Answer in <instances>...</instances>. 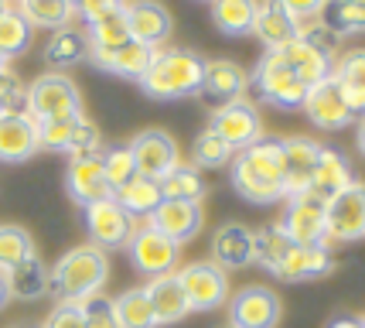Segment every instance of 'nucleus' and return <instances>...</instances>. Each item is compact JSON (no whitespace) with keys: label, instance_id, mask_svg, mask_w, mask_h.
<instances>
[{"label":"nucleus","instance_id":"nucleus-1","mask_svg":"<svg viewBox=\"0 0 365 328\" xmlns=\"http://www.w3.org/2000/svg\"><path fill=\"white\" fill-rule=\"evenodd\" d=\"M232 188L246 202L273 205L284 195V144L263 137L232 157Z\"/></svg>","mask_w":365,"mask_h":328},{"label":"nucleus","instance_id":"nucleus-2","mask_svg":"<svg viewBox=\"0 0 365 328\" xmlns=\"http://www.w3.org/2000/svg\"><path fill=\"white\" fill-rule=\"evenodd\" d=\"M202 76H205V59L198 51H188V48H158L137 86L150 99L175 103V99L198 96Z\"/></svg>","mask_w":365,"mask_h":328},{"label":"nucleus","instance_id":"nucleus-3","mask_svg":"<svg viewBox=\"0 0 365 328\" xmlns=\"http://www.w3.org/2000/svg\"><path fill=\"white\" fill-rule=\"evenodd\" d=\"M110 277V257L106 250H99L93 243L68 250L51 270V291L58 294V301H72L82 304L86 297L103 294Z\"/></svg>","mask_w":365,"mask_h":328},{"label":"nucleus","instance_id":"nucleus-4","mask_svg":"<svg viewBox=\"0 0 365 328\" xmlns=\"http://www.w3.org/2000/svg\"><path fill=\"white\" fill-rule=\"evenodd\" d=\"M250 89H253L263 103L280 109H297L307 96V86L294 76V69L284 62V55L273 48V51H263V59L256 62L253 76H250Z\"/></svg>","mask_w":365,"mask_h":328},{"label":"nucleus","instance_id":"nucleus-5","mask_svg":"<svg viewBox=\"0 0 365 328\" xmlns=\"http://www.w3.org/2000/svg\"><path fill=\"white\" fill-rule=\"evenodd\" d=\"M28 113L38 124L82 116V93L65 72H48L28 86Z\"/></svg>","mask_w":365,"mask_h":328},{"label":"nucleus","instance_id":"nucleus-6","mask_svg":"<svg viewBox=\"0 0 365 328\" xmlns=\"http://www.w3.org/2000/svg\"><path fill=\"white\" fill-rule=\"evenodd\" d=\"M208 130H212L232 154H239V151L253 147L256 141H263V116H259V109H256L250 99H236V103H229V106L212 109Z\"/></svg>","mask_w":365,"mask_h":328},{"label":"nucleus","instance_id":"nucleus-7","mask_svg":"<svg viewBox=\"0 0 365 328\" xmlns=\"http://www.w3.org/2000/svg\"><path fill=\"white\" fill-rule=\"evenodd\" d=\"M365 236V185L351 182L345 192L328 199L324 216V247L331 243H355Z\"/></svg>","mask_w":365,"mask_h":328},{"label":"nucleus","instance_id":"nucleus-8","mask_svg":"<svg viewBox=\"0 0 365 328\" xmlns=\"http://www.w3.org/2000/svg\"><path fill=\"white\" fill-rule=\"evenodd\" d=\"M82 219H86L89 243L99 247V250L127 247L130 236H133V229H137V219L130 216L116 199H99V202L86 205V209H82Z\"/></svg>","mask_w":365,"mask_h":328},{"label":"nucleus","instance_id":"nucleus-9","mask_svg":"<svg viewBox=\"0 0 365 328\" xmlns=\"http://www.w3.org/2000/svg\"><path fill=\"white\" fill-rule=\"evenodd\" d=\"M130 260L140 270L143 277H160V274H175L178 260H181V243L168 239L164 233H158L150 222H143L130 236Z\"/></svg>","mask_w":365,"mask_h":328},{"label":"nucleus","instance_id":"nucleus-10","mask_svg":"<svg viewBox=\"0 0 365 328\" xmlns=\"http://www.w3.org/2000/svg\"><path fill=\"white\" fill-rule=\"evenodd\" d=\"M181 287H185V297H188L191 312H215L229 301V277L219 264L212 260H202V264H188L175 270Z\"/></svg>","mask_w":365,"mask_h":328},{"label":"nucleus","instance_id":"nucleus-11","mask_svg":"<svg viewBox=\"0 0 365 328\" xmlns=\"http://www.w3.org/2000/svg\"><path fill=\"white\" fill-rule=\"evenodd\" d=\"M280 314H284L280 297L263 284L239 287L236 294L229 297V325L236 328H277Z\"/></svg>","mask_w":365,"mask_h":328},{"label":"nucleus","instance_id":"nucleus-12","mask_svg":"<svg viewBox=\"0 0 365 328\" xmlns=\"http://www.w3.org/2000/svg\"><path fill=\"white\" fill-rule=\"evenodd\" d=\"M324 216H328V202L311 192H301L287 205L280 229L297 247H318V243H324Z\"/></svg>","mask_w":365,"mask_h":328},{"label":"nucleus","instance_id":"nucleus-13","mask_svg":"<svg viewBox=\"0 0 365 328\" xmlns=\"http://www.w3.org/2000/svg\"><path fill=\"white\" fill-rule=\"evenodd\" d=\"M246 89H250V76L239 62H232V59H205V76H202V89H198L202 103H208L212 109L229 106L236 99H246Z\"/></svg>","mask_w":365,"mask_h":328},{"label":"nucleus","instance_id":"nucleus-14","mask_svg":"<svg viewBox=\"0 0 365 328\" xmlns=\"http://www.w3.org/2000/svg\"><path fill=\"white\" fill-rule=\"evenodd\" d=\"M301 109L307 113V120L318 126V130H341V126H349L355 120V113H351L341 86L334 82V76H328L318 86H311L307 96H304Z\"/></svg>","mask_w":365,"mask_h":328},{"label":"nucleus","instance_id":"nucleus-15","mask_svg":"<svg viewBox=\"0 0 365 328\" xmlns=\"http://www.w3.org/2000/svg\"><path fill=\"white\" fill-rule=\"evenodd\" d=\"M130 151H133V161H137V174L154 178V182H160L171 168L181 164V151H178L175 137L164 134V130H143V134H137L133 144H130Z\"/></svg>","mask_w":365,"mask_h":328},{"label":"nucleus","instance_id":"nucleus-16","mask_svg":"<svg viewBox=\"0 0 365 328\" xmlns=\"http://www.w3.org/2000/svg\"><path fill=\"white\" fill-rule=\"evenodd\" d=\"M65 188H68V195H72L82 209L99 202V199H113V188H110V182H106V168H103V151H99V154L68 157Z\"/></svg>","mask_w":365,"mask_h":328},{"label":"nucleus","instance_id":"nucleus-17","mask_svg":"<svg viewBox=\"0 0 365 328\" xmlns=\"http://www.w3.org/2000/svg\"><path fill=\"white\" fill-rule=\"evenodd\" d=\"M123 17H127L130 38L140 45L158 48L171 34V11L158 0H130V4H123Z\"/></svg>","mask_w":365,"mask_h":328},{"label":"nucleus","instance_id":"nucleus-18","mask_svg":"<svg viewBox=\"0 0 365 328\" xmlns=\"http://www.w3.org/2000/svg\"><path fill=\"white\" fill-rule=\"evenodd\" d=\"M41 147L38 137V120L31 113H4L0 116V161L4 164H21Z\"/></svg>","mask_w":365,"mask_h":328},{"label":"nucleus","instance_id":"nucleus-19","mask_svg":"<svg viewBox=\"0 0 365 328\" xmlns=\"http://www.w3.org/2000/svg\"><path fill=\"white\" fill-rule=\"evenodd\" d=\"M158 233H164L168 239H175V243H188L195 236L202 233V226H205V212H202V202H164L150 212L147 219Z\"/></svg>","mask_w":365,"mask_h":328},{"label":"nucleus","instance_id":"nucleus-20","mask_svg":"<svg viewBox=\"0 0 365 328\" xmlns=\"http://www.w3.org/2000/svg\"><path fill=\"white\" fill-rule=\"evenodd\" d=\"M280 144H284V195L294 199V195L307 192V185H311L321 144L311 141V137H284Z\"/></svg>","mask_w":365,"mask_h":328},{"label":"nucleus","instance_id":"nucleus-21","mask_svg":"<svg viewBox=\"0 0 365 328\" xmlns=\"http://www.w3.org/2000/svg\"><path fill=\"white\" fill-rule=\"evenodd\" d=\"M334 267L331 260V250L324 247V243H318V247H290L287 250V257L277 264V270H273V277L284 284H304V281H318V277H324L328 270Z\"/></svg>","mask_w":365,"mask_h":328},{"label":"nucleus","instance_id":"nucleus-22","mask_svg":"<svg viewBox=\"0 0 365 328\" xmlns=\"http://www.w3.org/2000/svg\"><path fill=\"white\" fill-rule=\"evenodd\" d=\"M301 31V21L287 11L280 0H259L253 17V34L259 38V45H267V51L273 48L290 45Z\"/></svg>","mask_w":365,"mask_h":328},{"label":"nucleus","instance_id":"nucleus-23","mask_svg":"<svg viewBox=\"0 0 365 328\" xmlns=\"http://www.w3.org/2000/svg\"><path fill=\"white\" fill-rule=\"evenodd\" d=\"M212 264L222 270H239L246 264H256V247H253V229H246L242 222H225L212 236Z\"/></svg>","mask_w":365,"mask_h":328},{"label":"nucleus","instance_id":"nucleus-24","mask_svg":"<svg viewBox=\"0 0 365 328\" xmlns=\"http://www.w3.org/2000/svg\"><path fill=\"white\" fill-rule=\"evenodd\" d=\"M147 297H150V308L158 314V325H175L181 318H188V297H185V287L178 281V274H160V277H150L147 281Z\"/></svg>","mask_w":365,"mask_h":328},{"label":"nucleus","instance_id":"nucleus-25","mask_svg":"<svg viewBox=\"0 0 365 328\" xmlns=\"http://www.w3.org/2000/svg\"><path fill=\"white\" fill-rule=\"evenodd\" d=\"M355 178H351V168H349V157L334 147H321L318 154V164H314V174H311V185L307 192L318 195V199H334L338 192H345Z\"/></svg>","mask_w":365,"mask_h":328},{"label":"nucleus","instance_id":"nucleus-26","mask_svg":"<svg viewBox=\"0 0 365 328\" xmlns=\"http://www.w3.org/2000/svg\"><path fill=\"white\" fill-rule=\"evenodd\" d=\"M89 59V34L82 31V28H58V31H51L45 45V62L55 69V72H68V69H76Z\"/></svg>","mask_w":365,"mask_h":328},{"label":"nucleus","instance_id":"nucleus-27","mask_svg":"<svg viewBox=\"0 0 365 328\" xmlns=\"http://www.w3.org/2000/svg\"><path fill=\"white\" fill-rule=\"evenodd\" d=\"M154 51H158V48L140 45V41H127L123 48L106 51V55L93 51V55H89V62L99 65L103 72H113V76L137 79V82H140V76L147 72V65H150V59H154Z\"/></svg>","mask_w":365,"mask_h":328},{"label":"nucleus","instance_id":"nucleus-28","mask_svg":"<svg viewBox=\"0 0 365 328\" xmlns=\"http://www.w3.org/2000/svg\"><path fill=\"white\" fill-rule=\"evenodd\" d=\"M277 51L284 55V62L294 69V76L301 79L307 89H311V86H318V82H324V79L334 72L331 59H328V55H321V51H314L311 45H304L301 38H294L290 45L277 48Z\"/></svg>","mask_w":365,"mask_h":328},{"label":"nucleus","instance_id":"nucleus-29","mask_svg":"<svg viewBox=\"0 0 365 328\" xmlns=\"http://www.w3.org/2000/svg\"><path fill=\"white\" fill-rule=\"evenodd\" d=\"M334 82L341 86V93L349 99V106L355 116H365V48L345 51L334 62Z\"/></svg>","mask_w":365,"mask_h":328},{"label":"nucleus","instance_id":"nucleus-30","mask_svg":"<svg viewBox=\"0 0 365 328\" xmlns=\"http://www.w3.org/2000/svg\"><path fill=\"white\" fill-rule=\"evenodd\" d=\"M7 287H11V297H17V301H34V297L51 291V270L34 253L24 264H17L14 270H7Z\"/></svg>","mask_w":365,"mask_h":328},{"label":"nucleus","instance_id":"nucleus-31","mask_svg":"<svg viewBox=\"0 0 365 328\" xmlns=\"http://www.w3.org/2000/svg\"><path fill=\"white\" fill-rule=\"evenodd\" d=\"M259 0H212V21L229 38L253 34V17Z\"/></svg>","mask_w":365,"mask_h":328},{"label":"nucleus","instance_id":"nucleus-32","mask_svg":"<svg viewBox=\"0 0 365 328\" xmlns=\"http://www.w3.org/2000/svg\"><path fill=\"white\" fill-rule=\"evenodd\" d=\"M113 199L127 209L133 219H150V212L158 209L160 202H164V195H160V185L154 182V178H143V174H137L133 182H127V185L120 188V192H113Z\"/></svg>","mask_w":365,"mask_h":328},{"label":"nucleus","instance_id":"nucleus-33","mask_svg":"<svg viewBox=\"0 0 365 328\" xmlns=\"http://www.w3.org/2000/svg\"><path fill=\"white\" fill-rule=\"evenodd\" d=\"M318 17L338 38L365 34V0H328Z\"/></svg>","mask_w":365,"mask_h":328},{"label":"nucleus","instance_id":"nucleus-34","mask_svg":"<svg viewBox=\"0 0 365 328\" xmlns=\"http://www.w3.org/2000/svg\"><path fill=\"white\" fill-rule=\"evenodd\" d=\"M158 185H160V195H164L168 202H202V199H205L202 174H198L195 164H185V161H181L178 168H171Z\"/></svg>","mask_w":365,"mask_h":328},{"label":"nucleus","instance_id":"nucleus-35","mask_svg":"<svg viewBox=\"0 0 365 328\" xmlns=\"http://www.w3.org/2000/svg\"><path fill=\"white\" fill-rule=\"evenodd\" d=\"M17 11L31 28H48V31L68 28V21L76 17V7L68 0H17Z\"/></svg>","mask_w":365,"mask_h":328},{"label":"nucleus","instance_id":"nucleus-36","mask_svg":"<svg viewBox=\"0 0 365 328\" xmlns=\"http://www.w3.org/2000/svg\"><path fill=\"white\" fill-rule=\"evenodd\" d=\"M86 34H89V55H93V51L106 55V51H116V48H123L127 41H133L123 11L113 17H103V21H96V24H86Z\"/></svg>","mask_w":365,"mask_h":328},{"label":"nucleus","instance_id":"nucleus-37","mask_svg":"<svg viewBox=\"0 0 365 328\" xmlns=\"http://www.w3.org/2000/svg\"><path fill=\"white\" fill-rule=\"evenodd\" d=\"M113 301H116L120 328H158V314L150 308V297L143 287H133V291L113 297Z\"/></svg>","mask_w":365,"mask_h":328},{"label":"nucleus","instance_id":"nucleus-38","mask_svg":"<svg viewBox=\"0 0 365 328\" xmlns=\"http://www.w3.org/2000/svg\"><path fill=\"white\" fill-rule=\"evenodd\" d=\"M28 257H34L31 233L14 226V222H0V274L14 270V267L24 264Z\"/></svg>","mask_w":365,"mask_h":328},{"label":"nucleus","instance_id":"nucleus-39","mask_svg":"<svg viewBox=\"0 0 365 328\" xmlns=\"http://www.w3.org/2000/svg\"><path fill=\"white\" fill-rule=\"evenodd\" d=\"M253 247H256V264H263L267 270H277V264L287 257V250L294 247L287 233L280 229V222L277 226H263V229H256L253 233Z\"/></svg>","mask_w":365,"mask_h":328},{"label":"nucleus","instance_id":"nucleus-40","mask_svg":"<svg viewBox=\"0 0 365 328\" xmlns=\"http://www.w3.org/2000/svg\"><path fill=\"white\" fill-rule=\"evenodd\" d=\"M28 45H31V24L24 21L21 11L11 7L7 14L0 17V55L14 59V55H21Z\"/></svg>","mask_w":365,"mask_h":328},{"label":"nucleus","instance_id":"nucleus-41","mask_svg":"<svg viewBox=\"0 0 365 328\" xmlns=\"http://www.w3.org/2000/svg\"><path fill=\"white\" fill-rule=\"evenodd\" d=\"M103 168H106V182H110L113 192L133 182L137 178V161H133V151L130 144H113L110 151H103Z\"/></svg>","mask_w":365,"mask_h":328},{"label":"nucleus","instance_id":"nucleus-42","mask_svg":"<svg viewBox=\"0 0 365 328\" xmlns=\"http://www.w3.org/2000/svg\"><path fill=\"white\" fill-rule=\"evenodd\" d=\"M297 38H301L304 45H311L314 51L328 55L331 62H334V55H338V48H341V38H338L331 28H324V24H321V17L301 21V31H297Z\"/></svg>","mask_w":365,"mask_h":328},{"label":"nucleus","instance_id":"nucleus-43","mask_svg":"<svg viewBox=\"0 0 365 328\" xmlns=\"http://www.w3.org/2000/svg\"><path fill=\"white\" fill-rule=\"evenodd\" d=\"M191 154H195V164H202V168H222V164L232 161V151H229V147H225L212 130H205V134H198V137H195Z\"/></svg>","mask_w":365,"mask_h":328},{"label":"nucleus","instance_id":"nucleus-44","mask_svg":"<svg viewBox=\"0 0 365 328\" xmlns=\"http://www.w3.org/2000/svg\"><path fill=\"white\" fill-rule=\"evenodd\" d=\"M82 318H86V328H120L116 301L106 294L86 297V301H82Z\"/></svg>","mask_w":365,"mask_h":328},{"label":"nucleus","instance_id":"nucleus-45","mask_svg":"<svg viewBox=\"0 0 365 328\" xmlns=\"http://www.w3.org/2000/svg\"><path fill=\"white\" fill-rule=\"evenodd\" d=\"M4 113H28V86L11 69L0 72V116Z\"/></svg>","mask_w":365,"mask_h":328},{"label":"nucleus","instance_id":"nucleus-46","mask_svg":"<svg viewBox=\"0 0 365 328\" xmlns=\"http://www.w3.org/2000/svg\"><path fill=\"white\" fill-rule=\"evenodd\" d=\"M82 116L76 120H45V124H38V137H41V147L45 151H68V144H72V134H76V124H79Z\"/></svg>","mask_w":365,"mask_h":328},{"label":"nucleus","instance_id":"nucleus-47","mask_svg":"<svg viewBox=\"0 0 365 328\" xmlns=\"http://www.w3.org/2000/svg\"><path fill=\"white\" fill-rule=\"evenodd\" d=\"M68 157H82V154H99V126L93 120L82 116L76 124V134H72V144H68Z\"/></svg>","mask_w":365,"mask_h":328},{"label":"nucleus","instance_id":"nucleus-48","mask_svg":"<svg viewBox=\"0 0 365 328\" xmlns=\"http://www.w3.org/2000/svg\"><path fill=\"white\" fill-rule=\"evenodd\" d=\"M123 4H127V0H79V4H76V14L82 17V24H96V21H103V17L120 14Z\"/></svg>","mask_w":365,"mask_h":328},{"label":"nucleus","instance_id":"nucleus-49","mask_svg":"<svg viewBox=\"0 0 365 328\" xmlns=\"http://www.w3.org/2000/svg\"><path fill=\"white\" fill-rule=\"evenodd\" d=\"M45 328H86V318H82V304H72V301H58L55 312L45 318Z\"/></svg>","mask_w":365,"mask_h":328},{"label":"nucleus","instance_id":"nucleus-50","mask_svg":"<svg viewBox=\"0 0 365 328\" xmlns=\"http://www.w3.org/2000/svg\"><path fill=\"white\" fill-rule=\"evenodd\" d=\"M290 14L297 17V21H311V17H318L324 11V4L328 0H280Z\"/></svg>","mask_w":365,"mask_h":328},{"label":"nucleus","instance_id":"nucleus-51","mask_svg":"<svg viewBox=\"0 0 365 328\" xmlns=\"http://www.w3.org/2000/svg\"><path fill=\"white\" fill-rule=\"evenodd\" d=\"M328 328H362V322L359 318H334Z\"/></svg>","mask_w":365,"mask_h":328},{"label":"nucleus","instance_id":"nucleus-52","mask_svg":"<svg viewBox=\"0 0 365 328\" xmlns=\"http://www.w3.org/2000/svg\"><path fill=\"white\" fill-rule=\"evenodd\" d=\"M11 301V287H7V274H0V308Z\"/></svg>","mask_w":365,"mask_h":328},{"label":"nucleus","instance_id":"nucleus-53","mask_svg":"<svg viewBox=\"0 0 365 328\" xmlns=\"http://www.w3.org/2000/svg\"><path fill=\"white\" fill-rule=\"evenodd\" d=\"M355 144H359V151L365 154V116L359 120V126H355Z\"/></svg>","mask_w":365,"mask_h":328},{"label":"nucleus","instance_id":"nucleus-54","mask_svg":"<svg viewBox=\"0 0 365 328\" xmlns=\"http://www.w3.org/2000/svg\"><path fill=\"white\" fill-rule=\"evenodd\" d=\"M7 11H11V0H0V17L7 14Z\"/></svg>","mask_w":365,"mask_h":328},{"label":"nucleus","instance_id":"nucleus-55","mask_svg":"<svg viewBox=\"0 0 365 328\" xmlns=\"http://www.w3.org/2000/svg\"><path fill=\"white\" fill-rule=\"evenodd\" d=\"M4 69H7V55H0V72H4Z\"/></svg>","mask_w":365,"mask_h":328},{"label":"nucleus","instance_id":"nucleus-56","mask_svg":"<svg viewBox=\"0 0 365 328\" xmlns=\"http://www.w3.org/2000/svg\"><path fill=\"white\" fill-rule=\"evenodd\" d=\"M219 328H236V325H229V322H225V325H219Z\"/></svg>","mask_w":365,"mask_h":328},{"label":"nucleus","instance_id":"nucleus-57","mask_svg":"<svg viewBox=\"0 0 365 328\" xmlns=\"http://www.w3.org/2000/svg\"><path fill=\"white\" fill-rule=\"evenodd\" d=\"M68 4H72V7H76V4H79V0H68Z\"/></svg>","mask_w":365,"mask_h":328},{"label":"nucleus","instance_id":"nucleus-58","mask_svg":"<svg viewBox=\"0 0 365 328\" xmlns=\"http://www.w3.org/2000/svg\"><path fill=\"white\" fill-rule=\"evenodd\" d=\"M359 322H362V328H365V318H359Z\"/></svg>","mask_w":365,"mask_h":328}]
</instances>
